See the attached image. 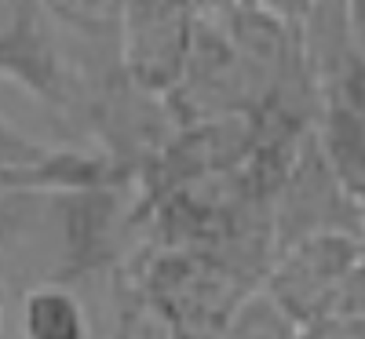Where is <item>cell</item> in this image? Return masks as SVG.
Here are the masks:
<instances>
[{
  "mask_svg": "<svg viewBox=\"0 0 365 339\" xmlns=\"http://www.w3.org/2000/svg\"><path fill=\"white\" fill-rule=\"evenodd\" d=\"M361 259V237L354 234H318L274 252V263L259 292L303 332L332 314L347 273Z\"/></svg>",
  "mask_w": 365,
  "mask_h": 339,
  "instance_id": "obj_2",
  "label": "cell"
},
{
  "mask_svg": "<svg viewBox=\"0 0 365 339\" xmlns=\"http://www.w3.org/2000/svg\"><path fill=\"white\" fill-rule=\"evenodd\" d=\"M347 22H351V41H354V51L361 55L365 63V4H347Z\"/></svg>",
  "mask_w": 365,
  "mask_h": 339,
  "instance_id": "obj_11",
  "label": "cell"
},
{
  "mask_svg": "<svg viewBox=\"0 0 365 339\" xmlns=\"http://www.w3.org/2000/svg\"><path fill=\"white\" fill-rule=\"evenodd\" d=\"M365 208L340 187L329 161L322 157L318 139L299 146L289 172L282 175L270 201V226H274V252L289 249L296 241L318 234H361Z\"/></svg>",
  "mask_w": 365,
  "mask_h": 339,
  "instance_id": "obj_3",
  "label": "cell"
},
{
  "mask_svg": "<svg viewBox=\"0 0 365 339\" xmlns=\"http://www.w3.org/2000/svg\"><path fill=\"white\" fill-rule=\"evenodd\" d=\"M0 321H4V288H0Z\"/></svg>",
  "mask_w": 365,
  "mask_h": 339,
  "instance_id": "obj_12",
  "label": "cell"
},
{
  "mask_svg": "<svg viewBox=\"0 0 365 339\" xmlns=\"http://www.w3.org/2000/svg\"><path fill=\"white\" fill-rule=\"evenodd\" d=\"M299 339H365V318H325L303 328Z\"/></svg>",
  "mask_w": 365,
  "mask_h": 339,
  "instance_id": "obj_10",
  "label": "cell"
},
{
  "mask_svg": "<svg viewBox=\"0 0 365 339\" xmlns=\"http://www.w3.org/2000/svg\"><path fill=\"white\" fill-rule=\"evenodd\" d=\"M113 339H182L175 325L158 311L143 288H135L128 277L117 285V321Z\"/></svg>",
  "mask_w": 365,
  "mask_h": 339,
  "instance_id": "obj_7",
  "label": "cell"
},
{
  "mask_svg": "<svg viewBox=\"0 0 365 339\" xmlns=\"http://www.w3.org/2000/svg\"><path fill=\"white\" fill-rule=\"evenodd\" d=\"M314 139L340 187L365 208V117L340 106H325L314 125Z\"/></svg>",
  "mask_w": 365,
  "mask_h": 339,
  "instance_id": "obj_6",
  "label": "cell"
},
{
  "mask_svg": "<svg viewBox=\"0 0 365 339\" xmlns=\"http://www.w3.org/2000/svg\"><path fill=\"white\" fill-rule=\"evenodd\" d=\"M216 339H299V328L263 292L249 296Z\"/></svg>",
  "mask_w": 365,
  "mask_h": 339,
  "instance_id": "obj_8",
  "label": "cell"
},
{
  "mask_svg": "<svg viewBox=\"0 0 365 339\" xmlns=\"http://www.w3.org/2000/svg\"><path fill=\"white\" fill-rule=\"evenodd\" d=\"M22 339H91V318L81 296L63 281H41L19 306Z\"/></svg>",
  "mask_w": 365,
  "mask_h": 339,
  "instance_id": "obj_5",
  "label": "cell"
},
{
  "mask_svg": "<svg viewBox=\"0 0 365 339\" xmlns=\"http://www.w3.org/2000/svg\"><path fill=\"white\" fill-rule=\"evenodd\" d=\"M0 77L58 117L77 120V77L48 4L0 0Z\"/></svg>",
  "mask_w": 365,
  "mask_h": 339,
  "instance_id": "obj_1",
  "label": "cell"
},
{
  "mask_svg": "<svg viewBox=\"0 0 365 339\" xmlns=\"http://www.w3.org/2000/svg\"><path fill=\"white\" fill-rule=\"evenodd\" d=\"M201 4H120V58L139 91L172 99L182 84Z\"/></svg>",
  "mask_w": 365,
  "mask_h": 339,
  "instance_id": "obj_4",
  "label": "cell"
},
{
  "mask_svg": "<svg viewBox=\"0 0 365 339\" xmlns=\"http://www.w3.org/2000/svg\"><path fill=\"white\" fill-rule=\"evenodd\" d=\"M358 237H361V252H365V219H361V234Z\"/></svg>",
  "mask_w": 365,
  "mask_h": 339,
  "instance_id": "obj_13",
  "label": "cell"
},
{
  "mask_svg": "<svg viewBox=\"0 0 365 339\" xmlns=\"http://www.w3.org/2000/svg\"><path fill=\"white\" fill-rule=\"evenodd\" d=\"M55 153L58 150L37 142L34 135L19 132L11 120L0 117V168L4 172H41L55 161Z\"/></svg>",
  "mask_w": 365,
  "mask_h": 339,
  "instance_id": "obj_9",
  "label": "cell"
}]
</instances>
